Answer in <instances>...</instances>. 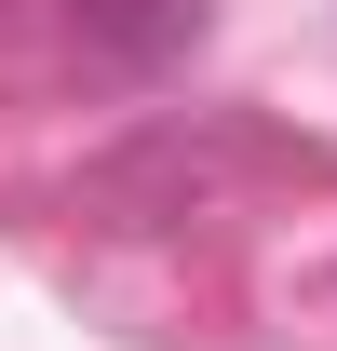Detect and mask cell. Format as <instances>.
Here are the masks:
<instances>
[{"instance_id": "obj_1", "label": "cell", "mask_w": 337, "mask_h": 351, "mask_svg": "<svg viewBox=\"0 0 337 351\" xmlns=\"http://www.w3.org/2000/svg\"><path fill=\"white\" fill-rule=\"evenodd\" d=\"M203 0H82V41L95 54H175Z\"/></svg>"}]
</instances>
